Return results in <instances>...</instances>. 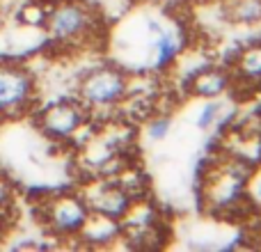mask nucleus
<instances>
[{
	"label": "nucleus",
	"instance_id": "obj_11",
	"mask_svg": "<svg viewBox=\"0 0 261 252\" xmlns=\"http://www.w3.org/2000/svg\"><path fill=\"white\" fill-rule=\"evenodd\" d=\"M236 18L243 23H254L261 18V0H241L234 9Z\"/></svg>",
	"mask_w": 261,
	"mask_h": 252
},
{
	"label": "nucleus",
	"instance_id": "obj_5",
	"mask_svg": "<svg viewBox=\"0 0 261 252\" xmlns=\"http://www.w3.org/2000/svg\"><path fill=\"white\" fill-rule=\"evenodd\" d=\"M90 110L81 101H58L39 110V129L53 140H69L87 124Z\"/></svg>",
	"mask_w": 261,
	"mask_h": 252
},
{
	"label": "nucleus",
	"instance_id": "obj_4",
	"mask_svg": "<svg viewBox=\"0 0 261 252\" xmlns=\"http://www.w3.org/2000/svg\"><path fill=\"white\" fill-rule=\"evenodd\" d=\"M92 211L87 207L85 197L78 195H62L55 197L46 209V227L53 236L69 239V236H81L90 220Z\"/></svg>",
	"mask_w": 261,
	"mask_h": 252
},
{
	"label": "nucleus",
	"instance_id": "obj_10",
	"mask_svg": "<svg viewBox=\"0 0 261 252\" xmlns=\"http://www.w3.org/2000/svg\"><path fill=\"white\" fill-rule=\"evenodd\" d=\"M144 133H147V140L151 144H158V142H165L172 133V119L170 117H163V115H156L151 117L144 126Z\"/></svg>",
	"mask_w": 261,
	"mask_h": 252
},
{
	"label": "nucleus",
	"instance_id": "obj_3",
	"mask_svg": "<svg viewBox=\"0 0 261 252\" xmlns=\"http://www.w3.org/2000/svg\"><path fill=\"white\" fill-rule=\"evenodd\" d=\"M94 12L81 0H64L46 18V30L60 44H76L92 35Z\"/></svg>",
	"mask_w": 261,
	"mask_h": 252
},
{
	"label": "nucleus",
	"instance_id": "obj_8",
	"mask_svg": "<svg viewBox=\"0 0 261 252\" xmlns=\"http://www.w3.org/2000/svg\"><path fill=\"white\" fill-rule=\"evenodd\" d=\"M239 71L248 81H261V44L250 46L239 58Z\"/></svg>",
	"mask_w": 261,
	"mask_h": 252
},
{
	"label": "nucleus",
	"instance_id": "obj_7",
	"mask_svg": "<svg viewBox=\"0 0 261 252\" xmlns=\"http://www.w3.org/2000/svg\"><path fill=\"white\" fill-rule=\"evenodd\" d=\"M193 94L199 99H220L229 87V73L220 69H204L193 81Z\"/></svg>",
	"mask_w": 261,
	"mask_h": 252
},
{
	"label": "nucleus",
	"instance_id": "obj_6",
	"mask_svg": "<svg viewBox=\"0 0 261 252\" xmlns=\"http://www.w3.org/2000/svg\"><path fill=\"white\" fill-rule=\"evenodd\" d=\"M85 202L94 216H103L110 220L124 222L133 209V195L124 190L122 186L96 184L90 195H85Z\"/></svg>",
	"mask_w": 261,
	"mask_h": 252
},
{
	"label": "nucleus",
	"instance_id": "obj_1",
	"mask_svg": "<svg viewBox=\"0 0 261 252\" xmlns=\"http://www.w3.org/2000/svg\"><path fill=\"white\" fill-rule=\"evenodd\" d=\"M130 94V81L126 69L117 64L94 67L78 83V101L87 110H110L119 108Z\"/></svg>",
	"mask_w": 261,
	"mask_h": 252
},
{
	"label": "nucleus",
	"instance_id": "obj_9",
	"mask_svg": "<svg viewBox=\"0 0 261 252\" xmlns=\"http://www.w3.org/2000/svg\"><path fill=\"white\" fill-rule=\"evenodd\" d=\"M220 115H222V104L220 101L218 99H204V104L199 106V110H197L195 124H197V129L208 131L213 124H218Z\"/></svg>",
	"mask_w": 261,
	"mask_h": 252
},
{
	"label": "nucleus",
	"instance_id": "obj_2",
	"mask_svg": "<svg viewBox=\"0 0 261 252\" xmlns=\"http://www.w3.org/2000/svg\"><path fill=\"white\" fill-rule=\"evenodd\" d=\"M37 78L21 64H0V117H18L37 101Z\"/></svg>",
	"mask_w": 261,
	"mask_h": 252
}]
</instances>
